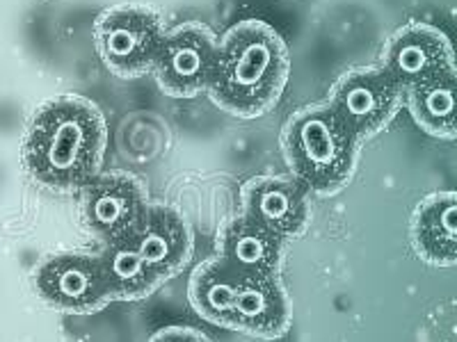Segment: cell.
I'll list each match as a JSON object with an SVG mask.
<instances>
[{
    "label": "cell",
    "instance_id": "6da1fadb",
    "mask_svg": "<svg viewBox=\"0 0 457 342\" xmlns=\"http://www.w3.org/2000/svg\"><path fill=\"white\" fill-rule=\"evenodd\" d=\"M108 126L104 114L83 96H55L37 110L23 140L28 176L53 192L83 190L101 169Z\"/></svg>",
    "mask_w": 457,
    "mask_h": 342
},
{
    "label": "cell",
    "instance_id": "7a4b0ae2",
    "mask_svg": "<svg viewBox=\"0 0 457 342\" xmlns=\"http://www.w3.org/2000/svg\"><path fill=\"white\" fill-rule=\"evenodd\" d=\"M291 73L284 39L263 21H240L220 39L211 99L240 119H256L279 103Z\"/></svg>",
    "mask_w": 457,
    "mask_h": 342
},
{
    "label": "cell",
    "instance_id": "3957f363",
    "mask_svg": "<svg viewBox=\"0 0 457 342\" xmlns=\"http://www.w3.org/2000/svg\"><path fill=\"white\" fill-rule=\"evenodd\" d=\"M359 144L329 103L297 110L281 130V149L293 176L318 194H337L348 185Z\"/></svg>",
    "mask_w": 457,
    "mask_h": 342
},
{
    "label": "cell",
    "instance_id": "277c9868",
    "mask_svg": "<svg viewBox=\"0 0 457 342\" xmlns=\"http://www.w3.org/2000/svg\"><path fill=\"white\" fill-rule=\"evenodd\" d=\"M165 35L161 16L145 5L110 7L94 23L99 57L120 78L154 71Z\"/></svg>",
    "mask_w": 457,
    "mask_h": 342
},
{
    "label": "cell",
    "instance_id": "5b68a950",
    "mask_svg": "<svg viewBox=\"0 0 457 342\" xmlns=\"http://www.w3.org/2000/svg\"><path fill=\"white\" fill-rule=\"evenodd\" d=\"M149 213V201L137 178L114 171L96 174L80 190L85 228L104 244L136 238Z\"/></svg>",
    "mask_w": 457,
    "mask_h": 342
},
{
    "label": "cell",
    "instance_id": "8992f818",
    "mask_svg": "<svg viewBox=\"0 0 457 342\" xmlns=\"http://www.w3.org/2000/svg\"><path fill=\"white\" fill-rule=\"evenodd\" d=\"M405 99L400 87L382 67H361L348 71L334 85L328 103L359 142L378 135L398 112Z\"/></svg>",
    "mask_w": 457,
    "mask_h": 342
},
{
    "label": "cell",
    "instance_id": "52a82bcc",
    "mask_svg": "<svg viewBox=\"0 0 457 342\" xmlns=\"http://www.w3.org/2000/svg\"><path fill=\"white\" fill-rule=\"evenodd\" d=\"M220 39L202 23H183L167 32L154 64V76L165 94L190 99L213 83Z\"/></svg>",
    "mask_w": 457,
    "mask_h": 342
},
{
    "label": "cell",
    "instance_id": "ba28073f",
    "mask_svg": "<svg viewBox=\"0 0 457 342\" xmlns=\"http://www.w3.org/2000/svg\"><path fill=\"white\" fill-rule=\"evenodd\" d=\"M32 285L48 306L73 315H89L112 301L99 256H51L35 270Z\"/></svg>",
    "mask_w": 457,
    "mask_h": 342
},
{
    "label": "cell",
    "instance_id": "9c48e42d",
    "mask_svg": "<svg viewBox=\"0 0 457 342\" xmlns=\"http://www.w3.org/2000/svg\"><path fill=\"white\" fill-rule=\"evenodd\" d=\"M455 64L453 44L439 28L407 23L389 37L379 67L403 89Z\"/></svg>",
    "mask_w": 457,
    "mask_h": 342
},
{
    "label": "cell",
    "instance_id": "30bf717a",
    "mask_svg": "<svg viewBox=\"0 0 457 342\" xmlns=\"http://www.w3.org/2000/svg\"><path fill=\"white\" fill-rule=\"evenodd\" d=\"M243 215L284 240L304 233L309 222L307 187L297 178L256 176L240 192Z\"/></svg>",
    "mask_w": 457,
    "mask_h": 342
},
{
    "label": "cell",
    "instance_id": "8fae6325",
    "mask_svg": "<svg viewBox=\"0 0 457 342\" xmlns=\"http://www.w3.org/2000/svg\"><path fill=\"white\" fill-rule=\"evenodd\" d=\"M291 324V304L279 276H245L240 281L231 329L254 338L284 336Z\"/></svg>",
    "mask_w": 457,
    "mask_h": 342
},
{
    "label": "cell",
    "instance_id": "7c38bea8",
    "mask_svg": "<svg viewBox=\"0 0 457 342\" xmlns=\"http://www.w3.org/2000/svg\"><path fill=\"white\" fill-rule=\"evenodd\" d=\"M411 247L416 256L435 267L457 265V192H435L411 215Z\"/></svg>",
    "mask_w": 457,
    "mask_h": 342
},
{
    "label": "cell",
    "instance_id": "4fadbf2b",
    "mask_svg": "<svg viewBox=\"0 0 457 342\" xmlns=\"http://www.w3.org/2000/svg\"><path fill=\"white\" fill-rule=\"evenodd\" d=\"M136 242L162 283L177 276L193 256V235L186 219L167 206H149Z\"/></svg>",
    "mask_w": 457,
    "mask_h": 342
},
{
    "label": "cell",
    "instance_id": "5bb4252c",
    "mask_svg": "<svg viewBox=\"0 0 457 342\" xmlns=\"http://www.w3.org/2000/svg\"><path fill=\"white\" fill-rule=\"evenodd\" d=\"M286 240L250 217H236L220 233V258L240 276H270L279 272Z\"/></svg>",
    "mask_w": 457,
    "mask_h": 342
},
{
    "label": "cell",
    "instance_id": "9a60e30c",
    "mask_svg": "<svg viewBox=\"0 0 457 342\" xmlns=\"http://www.w3.org/2000/svg\"><path fill=\"white\" fill-rule=\"evenodd\" d=\"M411 119L439 140H457V67L442 69L405 89Z\"/></svg>",
    "mask_w": 457,
    "mask_h": 342
},
{
    "label": "cell",
    "instance_id": "2e32d148",
    "mask_svg": "<svg viewBox=\"0 0 457 342\" xmlns=\"http://www.w3.org/2000/svg\"><path fill=\"white\" fill-rule=\"evenodd\" d=\"M99 263L112 301L146 299L162 283L161 276L151 270V265L137 249L136 238L105 244Z\"/></svg>",
    "mask_w": 457,
    "mask_h": 342
},
{
    "label": "cell",
    "instance_id": "e0dca14e",
    "mask_svg": "<svg viewBox=\"0 0 457 342\" xmlns=\"http://www.w3.org/2000/svg\"><path fill=\"white\" fill-rule=\"evenodd\" d=\"M243 279L245 276H240L220 256L213 260H206L190 281V290H187L190 304L204 320L231 329V317H234L238 288Z\"/></svg>",
    "mask_w": 457,
    "mask_h": 342
},
{
    "label": "cell",
    "instance_id": "ac0fdd59",
    "mask_svg": "<svg viewBox=\"0 0 457 342\" xmlns=\"http://www.w3.org/2000/svg\"><path fill=\"white\" fill-rule=\"evenodd\" d=\"M151 342H211L204 333L195 331V329H181V327H171L165 329V331L156 333L151 338Z\"/></svg>",
    "mask_w": 457,
    "mask_h": 342
}]
</instances>
